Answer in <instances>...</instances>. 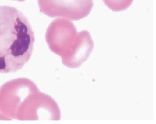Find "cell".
Wrapping results in <instances>:
<instances>
[{"instance_id": "1", "label": "cell", "mask_w": 156, "mask_h": 124, "mask_svg": "<svg viewBox=\"0 0 156 124\" xmlns=\"http://www.w3.org/2000/svg\"><path fill=\"white\" fill-rule=\"evenodd\" d=\"M35 40L24 14L14 7L0 5V73L20 70L31 56Z\"/></svg>"}, {"instance_id": "2", "label": "cell", "mask_w": 156, "mask_h": 124, "mask_svg": "<svg viewBox=\"0 0 156 124\" xmlns=\"http://www.w3.org/2000/svg\"><path fill=\"white\" fill-rule=\"evenodd\" d=\"M46 40L50 50L60 56L63 62H83L92 52L94 43L90 32H78L67 18H57L48 26Z\"/></svg>"}, {"instance_id": "3", "label": "cell", "mask_w": 156, "mask_h": 124, "mask_svg": "<svg viewBox=\"0 0 156 124\" xmlns=\"http://www.w3.org/2000/svg\"><path fill=\"white\" fill-rule=\"evenodd\" d=\"M40 11L50 17H62L77 21L87 16L92 0H37Z\"/></svg>"}, {"instance_id": "4", "label": "cell", "mask_w": 156, "mask_h": 124, "mask_svg": "<svg viewBox=\"0 0 156 124\" xmlns=\"http://www.w3.org/2000/svg\"><path fill=\"white\" fill-rule=\"evenodd\" d=\"M105 5L115 12H120L128 8L133 0H103Z\"/></svg>"}, {"instance_id": "5", "label": "cell", "mask_w": 156, "mask_h": 124, "mask_svg": "<svg viewBox=\"0 0 156 124\" xmlns=\"http://www.w3.org/2000/svg\"><path fill=\"white\" fill-rule=\"evenodd\" d=\"M16 0V1H19L23 2V1H24L26 0Z\"/></svg>"}]
</instances>
